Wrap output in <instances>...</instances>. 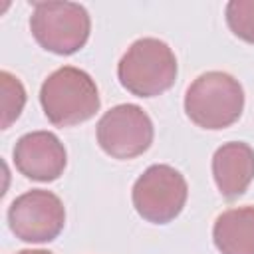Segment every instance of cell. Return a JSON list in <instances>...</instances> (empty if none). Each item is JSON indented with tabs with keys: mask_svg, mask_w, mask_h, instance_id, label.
<instances>
[{
	"mask_svg": "<svg viewBox=\"0 0 254 254\" xmlns=\"http://www.w3.org/2000/svg\"><path fill=\"white\" fill-rule=\"evenodd\" d=\"M212 177L224 198L244 194L254 179V149L242 141L224 143L212 157Z\"/></svg>",
	"mask_w": 254,
	"mask_h": 254,
	"instance_id": "9c48e42d",
	"label": "cell"
},
{
	"mask_svg": "<svg viewBox=\"0 0 254 254\" xmlns=\"http://www.w3.org/2000/svg\"><path fill=\"white\" fill-rule=\"evenodd\" d=\"M133 206L153 224L175 220L185 208L189 187L185 177L169 165H151L133 185Z\"/></svg>",
	"mask_w": 254,
	"mask_h": 254,
	"instance_id": "5b68a950",
	"label": "cell"
},
{
	"mask_svg": "<svg viewBox=\"0 0 254 254\" xmlns=\"http://www.w3.org/2000/svg\"><path fill=\"white\" fill-rule=\"evenodd\" d=\"M0 105H2V121L0 127L8 129L22 113L26 105V89L22 81L10 71H0Z\"/></svg>",
	"mask_w": 254,
	"mask_h": 254,
	"instance_id": "8fae6325",
	"label": "cell"
},
{
	"mask_svg": "<svg viewBox=\"0 0 254 254\" xmlns=\"http://www.w3.org/2000/svg\"><path fill=\"white\" fill-rule=\"evenodd\" d=\"M40 103L50 123L71 127L95 115L99 109V91L89 73L73 65H64L42 83Z\"/></svg>",
	"mask_w": 254,
	"mask_h": 254,
	"instance_id": "6da1fadb",
	"label": "cell"
},
{
	"mask_svg": "<svg viewBox=\"0 0 254 254\" xmlns=\"http://www.w3.org/2000/svg\"><path fill=\"white\" fill-rule=\"evenodd\" d=\"M67 163L64 143L50 131H32L22 135L14 147L16 169L32 181H56Z\"/></svg>",
	"mask_w": 254,
	"mask_h": 254,
	"instance_id": "ba28073f",
	"label": "cell"
},
{
	"mask_svg": "<svg viewBox=\"0 0 254 254\" xmlns=\"http://www.w3.org/2000/svg\"><path fill=\"white\" fill-rule=\"evenodd\" d=\"M16 254H52V252H48V250H20Z\"/></svg>",
	"mask_w": 254,
	"mask_h": 254,
	"instance_id": "4fadbf2b",
	"label": "cell"
},
{
	"mask_svg": "<svg viewBox=\"0 0 254 254\" xmlns=\"http://www.w3.org/2000/svg\"><path fill=\"white\" fill-rule=\"evenodd\" d=\"M151 117L133 103H121L103 113L97 123V143L113 159H135L153 143Z\"/></svg>",
	"mask_w": 254,
	"mask_h": 254,
	"instance_id": "8992f818",
	"label": "cell"
},
{
	"mask_svg": "<svg viewBox=\"0 0 254 254\" xmlns=\"http://www.w3.org/2000/svg\"><path fill=\"white\" fill-rule=\"evenodd\" d=\"M30 30L44 50L69 56L85 46L91 20L87 10L75 2H36Z\"/></svg>",
	"mask_w": 254,
	"mask_h": 254,
	"instance_id": "277c9868",
	"label": "cell"
},
{
	"mask_svg": "<svg viewBox=\"0 0 254 254\" xmlns=\"http://www.w3.org/2000/svg\"><path fill=\"white\" fill-rule=\"evenodd\" d=\"M65 224V208L58 194L34 189L12 200L8 226L24 242H50L60 236Z\"/></svg>",
	"mask_w": 254,
	"mask_h": 254,
	"instance_id": "52a82bcc",
	"label": "cell"
},
{
	"mask_svg": "<svg viewBox=\"0 0 254 254\" xmlns=\"http://www.w3.org/2000/svg\"><path fill=\"white\" fill-rule=\"evenodd\" d=\"M224 14L232 34L248 44H254V0H230Z\"/></svg>",
	"mask_w": 254,
	"mask_h": 254,
	"instance_id": "7c38bea8",
	"label": "cell"
},
{
	"mask_svg": "<svg viewBox=\"0 0 254 254\" xmlns=\"http://www.w3.org/2000/svg\"><path fill=\"white\" fill-rule=\"evenodd\" d=\"M244 109V89L226 71H206L198 75L185 93L187 117L210 131L226 129L238 121Z\"/></svg>",
	"mask_w": 254,
	"mask_h": 254,
	"instance_id": "7a4b0ae2",
	"label": "cell"
},
{
	"mask_svg": "<svg viewBox=\"0 0 254 254\" xmlns=\"http://www.w3.org/2000/svg\"><path fill=\"white\" fill-rule=\"evenodd\" d=\"M212 240L222 254H254V206L228 208L218 214Z\"/></svg>",
	"mask_w": 254,
	"mask_h": 254,
	"instance_id": "30bf717a",
	"label": "cell"
},
{
	"mask_svg": "<svg viewBox=\"0 0 254 254\" xmlns=\"http://www.w3.org/2000/svg\"><path fill=\"white\" fill-rule=\"evenodd\" d=\"M121 85L137 97H155L177 79V58L169 44L157 38L133 42L117 65Z\"/></svg>",
	"mask_w": 254,
	"mask_h": 254,
	"instance_id": "3957f363",
	"label": "cell"
}]
</instances>
